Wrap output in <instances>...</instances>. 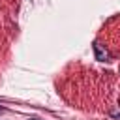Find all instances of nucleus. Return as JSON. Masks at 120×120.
Listing matches in <instances>:
<instances>
[{"mask_svg":"<svg viewBox=\"0 0 120 120\" xmlns=\"http://www.w3.org/2000/svg\"><path fill=\"white\" fill-rule=\"evenodd\" d=\"M114 118H116V120H120V112H116V114H114Z\"/></svg>","mask_w":120,"mask_h":120,"instance_id":"1","label":"nucleus"},{"mask_svg":"<svg viewBox=\"0 0 120 120\" xmlns=\"http://www.w3.org/2000/svg\"><path fill=\"white\" fill-rule=\"evenodd\" d=\"M0 112H4V107H0Z\"/></svg>","mask_w":120,"mask_h":120,"instance_id":"2","label":"nucleus"},{"mask_svg":"<svg viewBox=\"0 0 120 120\" xmlns=\"http://www.w3.org/2000/svg\"><path fill=\"white\" fill-rule=\"evenodd\" d=\"M30 120H39V118H30Z\"/></svg>","mask_w":120,"mask_h":120,"instance_id":"3","label":"nucleus"}]
</instances>
